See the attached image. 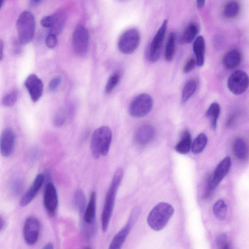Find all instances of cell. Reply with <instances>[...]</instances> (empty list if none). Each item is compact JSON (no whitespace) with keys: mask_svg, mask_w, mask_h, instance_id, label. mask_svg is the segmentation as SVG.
Returning a JSON list of instances; mask_svg holds the SVG:
<instances>
[{"mask_svg":"<svg viewBox=\"0 0 249 249\" xmlns=\"http://www.w3.org/2000/svg\"><path fill=\"white\" fill-rule=\"evenodd\" d=\"M15 140V135L12 129L7 128L3 130L0 139V149L2 156L7 157L12 154Z\"/></svg>","mask_w":249,"mask_h":249,"instance_id":"obj_15","label":"cell"},{"mask_svg":"<svg viewBox=\"0 0 249 249\" xmlns=\"http://www.w3.org/2000/svg\"><path fill=\"white\" fill-rule=\"evenodd\" d=\"M35 3H39L42 0H32Z\"/></svg>","mask_w":249,"mask_h":249,"instance_id":"obj_45","label":"cell"},{"mask_svg":"<svg viewBox=\"0 0 249 249\" xmlns=\"http://www.w3.org/2000/svg\"><path fill=\"white\" fill-rule=\"evenodd\" d=\"M89 35L83 25H78L75 29L72 37V44L75 53L78 55H85L88 50Z\"/></svg>","mask_w":249,"mask_h":249,"instance_id":"obj_10","label":"cell"},{"mask_svg":"<svg viewBox=\"0 0 249 249\" xmlns=\"http://www.w3.org/2000/svg\"><path fill=\"white\" fill-rule=\"evenodd\" d=\"M45 43L46 46L50 49L54 48L57 44L56 35L49 33L46 37Z\"/></svg>","mask_w":249,"mask_h":249,"instance_id":"obj_38","label":"cell"},{"mask_svg":"<svg viewBox=\"0 0 249 249\" xmlns=\"http://www.w3.org/2000/svg\"><path fill=\"white\" fill-rule=\"evenodd\" d=\"M191 146V136L190 133L186 131L182 134L180 141L176 145L175 148L178 153L184 155L189 152Z\"/></svg>","mask_w":249,"mask_h":249,"instance_id":"obj_23","label":"cell"},{"mask_svg":"<svg viewBox=\"0 0 249 249\" xmlns=\"http://www.w3.org/2000/svg\"><path fill=\"white\" fill-rule=\"evenodd\" d=\"M65 113L61 111L58 112L53 118V123L55 126L60 127L63 125L65 122Z\"/></svg>","mask_w":249,"mask_h":249,"instance_id":"obj_36","label":"cell"},{"mask_svg":"<svg viewBox=\"0 0 249 249\" xmlns=\"http://www.w3.org/2000/svg\"><path fill=\"white\" fill-rule=\"evenodd\" d=\"M197 6L198 8H202L205 3V0H196Z\"/></svg>","mask_w":249,"mask_h":249,"instance_id":"obj_42","label":"cell"},{"mask_svg":"<svg viewBox=\"0 0 249 249\" xmlns=\"http://www.w3.org/2000/svg\"><path fill=\"white\" fill-rule=\"evenodd\" d=\"M17 30L20 44L25 45L32 40L35 34V21L31 12L24 11L20 14L17 21Z\"/></svg>","mask_w":249,"mask_h":249,"instance_id":"obj_4","label":"cell"},{"mask_svg":"<svg viewBox=\"0 0 249 249\" xmlns=\"http://www.w3.org/2000/svg\"><path fill=\"white\" fill-rule=\"evenodd\" d=\"M196 89V84L193 80L188 81L185 85L181 96V101L185 103L194 94Z\"/></svg>","mask_w":249,"mask_h":249,"instance_id":"obj_30","label":"cell"},{"mask_svg":"<svg viewBox=\"0 0 249 249\" xmlns=\"http://www.w3.org/2000/svg\"><path fill=\"white\" fill-rule=\"evenodd\" d=\"M213 212L215 216L220 220H224L227 213V205L223 200L217 201L213 206Z\"/></svg>","mask_w":249,"mask_h":249,"instance_id":"obj_29","label":"cell"},{"mask_svg":"<svg viewBox=\"0 0 249 249\" xmlns=\"http://www.w3.org/2000/svg\"><path fill=\"white\" fill-rule=\"evenodd\" d=\"M30 98L34 102H37L41 97L43 91V83L35 74L29 75L24 82Z\"/></svg>","mask_w":249,"mask_h":249,"instance_id":"obj_14","label":"cell"},{"mask_svg":"<svg viewBox=\"0 0 249 249\" xmlns=\"http://www.w3.org/2000/svg\"><path fill=\"white\" fill-rule=\"evenodd\" d=\"M140 40V34L137 29H128L120 37L118 42V49L124 54H131L137 49Z\"/></svg>","mask_w":249,"mask_h":249,"instance_id":"obj_6","label":"cell"},{"mask_svg":"<svg viewBox=\"0 0 249 249\" xmlns=\"http://www.w3.org/2000/svg\"><path fill=\"white\" fill-rule=\"evenodd\" d=\"M73 204L75 209L80 213L85 212L86 199L84 193L81 189H77L75 192L73 197Z\"/></svg>","mask_w":249,"mask_h":249,"instance_id":"obj_25","label":"cell"},{"mask_svg":"<svg viewBox=\"0 0 249 249\" xmlns=\"http://www.w3.org/2000/svg\"><path fill=\"white\" fill-rule=\"evenodd\" d=\"M24 186V182L19 178H14L10 185V191L15 195H18L22 191Z\"/></svg>","mask_w":249,"mask_h":249,"instance_id":"obj_34","label":"cell"},{"mask_svg":"<svg viewBox=\"0 0 249 249\" xmlns=\"http://www.w3.org/2000/svg\"><path fill=\"white\" fill-rule=\"evenodd\" d=\"M3 43L1 40L0 41V57L1 60L3 58Z\"/></svg>","mask_w":249,"mask_h":249,"instance_id":"obj_43","label":"cell"},{"mask_svg":"<svg viewBox=\"0 0 249 249\" xmlns=\"http://www.w3.org/2000/svg\"><path fill=\"white\" fill-rule=\"evenodd\" d=\"M193 51L196 56V65L202 66L204 63L205 42L204 37L199 36L196 39L193 44Z\"/></svg>","mask_w":249,"mask_h":249,"instance_id":"obj_20","label":"cell"},{"mask_svg":"<svg viewBox=\"0 0 249 249\" xmlns=\"http://www.w3.org/2000/svg\"><path fill=\"white\" fill-rule=\"evenodd\" d=\"M40 227V223L36 217L31 216L26 219L23 228V235L27 244L31 246L37 242Z\"/></svg>","mask_w":249,"mask_h":249,"instance_id":"obj_11","label":"cell"},{"mask_svg":"<svg viewBox=\"0 0 249 249\" xmlns=\"http://www.w3.org/2000/svg\"><path fill=\"white\" fill-rule=\"evenodd\" d=\"M174 213L173 206L166 202H160L149 213L147 221L152 229L159 231L163 229Z\"/></svg>","mask_w":249,"mask_h":249,"instance_id":"obj_3","label":"cell"},{"mask_svg":"<svg viewBox=\"0 0 249 249\" xmlns=\"http://www.w3.org/2000/svg\"><path fill=\"white\" fill-rule=\"evenodd\" d=\"M240 10L238 3L236 1H230L225 5L223 14L225 17L231 18L236 16Z\"/></svg>","mask_w":249,"mask_h":249,"instance_id":"obj_31","label":"cell"},{"mask_svg":"<svg viewBox=\"0 0 249 249\" xmlns=\"http://www.w3.org/2000/svg\"><path fill=\"white\" fill-rule=\"evenodd\" d=\"M208 142V138L205 134L201 133L194 140L191 150L194 154H197L203 151L206 146Z\"/></svg>","mask_w":249,"mask_h":249,"instance_id":"obj_26","label":"cell"},{"mask_svg":"<svg viewBox=\"0 0 249 249\" xmlns=\"http://www.w3.org/2000/svg\"><path fill=\"white\" fill-rule=\"evenodd\" d=\"M61 78L56 76L53 78L49 84V88L51 91H55L60 85L61 82Z\"/></svg>","mask_w":249,"mask_h":249,"instance_id":"obj_39","label":"cell"},{"mask_svg":"<svg viewBox=\"0 0 249 249\" xmlns=\"http://www.w3.org/2000/svg\"><path fill=\"white\" fill-rule=\"evenodd\" d=\"M198 31V27L196 23H190L185 28L179 38L180 43L184 44L191 43L196 37Z\"/></svg>","mask_w":249,"mask_h":249,"instance_id":"obj_22","label":"cell"},{"mask_svg":"<svg viewBox=\"0 0 249 249\" xmlns=\"http://www.w3.org/2000/svg\"><path fill=\"white\" fill-rule=\"evenodd\" d=\"M168 21L165 19L155 35L150 44L149 59L152 62L157 61L160 55L161 49L167 30Z\"/></svg>","mask_w":249,"mask_h":249,"instance_id":"obj_12","label":"cell"},{"mask_svg":"<svg viewBox=\"0 0 249 249\" xmlns=\"http://www.w3.org/2000/svg\"><path fill=\"white\" fill-rule=\"evenodd\" d=\"M54 19L52 27L50 28V33L57 35L62 30L65 20L64 14L62 12H57L54 14Z\"/></svg>","mask_w":249,"mask_h":249,"instance_id":"obj_28","label":"cell"},{"mask_svg":"<svg viewBox=\"0 0 249 249\" xmlns=\"http://www.w3.org/2000/svg\"><path fill=\"white\" fill-rule=\"evenodd\" d=\"M123 177V170L118 168L114 173L106 194L101 217L102 228L106 231L113 212L117 190Z\"/></svg>","mask_w":249,"mask_h":249,"instance_id":"obj_1","label":"cell"},{"mask_svg":"<svg viewBox=\"0 0 249 249\" xmlns=\"http://www.w3.org/2000/svg\"><path fill=\"white\" fill-rule=\"evenodd\" d=\"M152 107L153 100L151 96L147 93H142L131 101L129 106V112L134 117L141 118L147 115Z\"/></svg>","mask_w":249,"mask_h":249,"instance_id":"obj_5","label":"cell"},{"mask_svg":"<svg viewBox=\"0 0 249 249\" xmlns=\"http://www.w3.org/2000/svg\"><path fill=\"white\" fill-rule=\"evenodd\" d=\"M241 61L240 53L235 49L228 51L224 56L223 63L228 70H233L239 66Z\"/></svg>","mask_w":249,"mask_h":249,"instance_id":"obj_18","label":"cell"},{"mask_svg":"<svg viewBox=\"0 0 249 249\" xmlns=\"http://www.w3.org/2000/svg\"><path fill=\"white\" fill-rule=\"evenodd\" d=\"M176 34L171 32L166 44L164 56L166 60L170 62L172 60L175 52Z\"/></svg>","mask_w":249,"mask_h":249,"instance_id":"obj_27","label":"cell"},{"mask_svg":"<svg viewBox=\"0 0 249 249\" xmlns=\"http://www.w3.org/2000/svg\"><path fill=\"white\" fill-rule=\"evenodd\" d=\"M112 131L107 126H101L93 132L90 142V148L94 158L107 155L112 140Z\"/></svg>","mask_w":249,"mask_h":249,"instance_id":"obj_2","label":"cell"},{"mask_svg":"<svg viewBox=\"0 0 249 249\" xmlns=\"http://www.w3.org/2000/svg\"><path fill=\"white\" fill-rule=\"evenodd\" d=\"M18 94L16 91L13 90L7 93L3 98L2 104L6 107L13 106L16 102Z\"/></svg>","mask_w":249,"mask_h":249,"instance_id":"obj_33","label":"cell"},{"mask_svg":"<svg viewBox=\"0 0 249 249\" xmlns=\"http://www.w3.org/2000/svg\"><path fill=\"white\" fill-rule=\"evenodd\" d=\"M43 204L48 214L53 216L58 206V196L56 189L52 182H48L45 187Z\"/></svg>","mask_w":249,"mask_h":249,"instance_id":"obj_13","label":"cell"},{"mask_svg":"<svg viewBox=\"0 0 249 249\" xmlns=\"http://www.w3.org/2000/svg\"><path fill=\"white\" fill-rule=\"evenodd\" d=\"M5 0H0V6H1V7L2 6V5L4 2Z\"/></svg>","mask_w":249,"mask_h":249,"instance_id":"obj_46","label":"cell"},{"mask_svg":"<svg viewBox=\"0 0 249 249\" xmlns=\"http://www.w3.org/2000/svg\"><path fill=\"white\" fill-rule=\"evenodd\" d=\"M219 114L220 106L217 103H212L206 111V117L209 120L212 128L214 130L216 128Z\"/></svg>","mask_w":249,"mask_h":249,"instance_id":"obj_24","label":"cell"},{"mask_svg":"<svg viewBox=\"0 0 249 249\" xmlns=\"http://www.w3.org/2000/svg\"><path fill=\"white\" fill-rule=\"evenodd\" d=\"M54 19V14L44 17L41 20V25L44 27L50 29L53 25Z\"/></svg>","mask_w":249,"mask_h":249,"instance_id":"obj_37","label":"cell"},{"mask_svg":"<svg viewBox=\"0 0 249 249\" xmlns=\"http://www.w3.org/2000/svg\"><path fill=\"white\" fill-rule=\"evenodd\" d=\"M120 76L118 73L112 74L108 78L105 86V91L106 93L110 94L118 85Z\"/></svg>","mask_w":249,"mask_h":249,"instance_id":"obj_32","label":"cell"},{"mask_svg":"<svg viewBox=\"0 0 249 249\" xmlns=\"http://www.w3.org/2000/svg\"><path fill=\"white\" fill-rule=\"evenodd\" d=\"M231 162L230 157L224 158L217 165L212 176L209 179L205 196L214 189L228 174Z\"/></svg>","mask_w":249,"mask_h":249,"instance_id":"obj_9","label":"cell"},{"mask_svg":"<svg viewBox=\"0 0 249 249\" xmlns=\"http://www.w3.org/2000/svg\"><path fill=\"white\" fill-rule=\"evenodd\" d=\"M155 130L152 126L146 124L141 126L135 134L136 142L141 145H145L150 142L154 138Z\"/></svg>","mask_w":249,"mask_h":249,"instance_id":"obj_17","label":"cell"},{"mask_svg":"<svg viewBox=\"0 0 249 249\" xmlns=\"http://www.w3.org/2000/svg\"><path fill=\"white\" fill-rule=\"evenodd\" d=\"M232 150L235 157L240 160H245L248 157V146L241 138L238 137L234 139L232 144Z\"/></svg>","mask_w":249,"mask_h":249,"instance_id":"obj_21","label":"cell"},{"mask_svg":"<svg viewBox=\"0 0 249 249\" xmlns=\"http://www.w3.org/2000/svg\"><path fill=\"white\" fill-rule=\"evenodd\" d=\"M96 197V192H92L88 204L85 211L83 222L87 224L95 223Z\"/></svg>","mask_w":249,"mask_h":249,"instance_id":"obj_19","label":"cell"},{"mask_svg":"<svg viewBox=\"0 0 249 249\" xmlns=\"http://www.w3.org/2000/svg\"><path fill=\"white\" fill-rule=\"evenodd\" d=\"M44 179L45 176L42 173L36 176L31 186L20 199L19 204L21 207H25L32 202L42 186Z\"/></svg>","mask_w":249,"mask_h":249,"instance_id":"obj_16","label":"cell"},{"mask_svg":"<svg viewBox=\"0 0 249 249\" xmlns=\"http://www.w3.org/2000/svg\"><path fill=\"white\" fill-rule=\"evenodd\" d=\"M216 244L220 249H228L231 248V244L226 233H221L217 236Z\"/></svg>","mask_w":249,"mask_h":249,"instance_id":"obj_35","label":"cell"},{"mask_svg":"<svg viewBox=\"0 0 249 249\" xmlns=\"http://www.w3.org/2000/svg\"><path fill=\"white\" fill-rule=\"evenodd\" d=\"M229 90L235 95H240L245 92L249 86V77L242 70H237L229 76L227 82Z\"/></svg>","mask_w":249,"mask_h":249,"instance_id":"obj_7","label":"cell"},{"mask_svg":"<svg viewBox=\"0 0 249 249\" xmlns=\"http://www.w3.org/2000/svg\"><path fill=\"white\" fill-rule=\"evenodd\" d=\"M6 225V222L4 219L3 218L1 215L0 216V230L2 231L4 229Z\"/></svg>","mask_w":249,"mask_h":249,"instance_id":"obj_41","label":"cell"},{"mask_svg":"<svg viewBox=\"0 0 249 249\" xmlns=\"http://www.w3.org/2000/svg\"><path fill=\"white\" fill-rule=\"evenodd\" d=\"M53 245L52 243H48L42 248L44 249H53Z\"/></svg>","mask_w":249,"mask_h":249,"instance_id":"obj_44","label":"cell"},{"mask_svg":"<svg viewBox=\"0 0 249 249\" xmlns=\"http://www.w3.org/2000/svg\"><path fill=\"white\" fill-rule=\"evenodd\" d=\"M140 213L141 209L139 207L134 208L130 214L127 223L113 238L109 245V249H120L121 248L133 225L138 218Z\"/></svg>","mask_w":249,"mask_h":249,"instance_id":"obj_8","label":"cell"},{"mask_svg":"<svg viewBox=\"0 0 249 249\" xmlns=\"http://www.w3.org/2000/svg\"><path fill=\"white\" fill-rule=\"evenodd\" d=\"M196 64V60L194 58H190L184 65L183 72L185 73L190 72L195 68Z\"/></svg>","mask_w":249,"mask_h":249,"instance_id":"obj_40","label":"cell"}]
</instances>
